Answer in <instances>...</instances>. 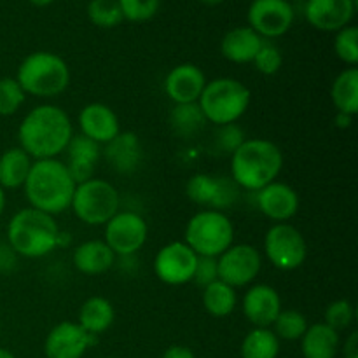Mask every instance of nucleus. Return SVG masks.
<instances>
[{
	"instance_id": "1",
	"label": "nucleus",
	"mask_w": 358,
	"mask_h": 358,
	"mask_svg": "<svg viewBox=\"0 0 358 358\" xmlns=\"http://www.w3.org/2000/svg\"><path fill=\"white\" fill-rule=\"evenodd\" d=\"M72 136L70 117L56 105H38L31 108L17 129L20 147L35 161L55 159L65 152Z\"/></svg>"
},
{
	"instance_id": "2",
	"label": "nucleus",
	"mask_w": 358,
	"mask_h": 358,
	"mask_svg": "<svg viewBox=\"0 0 358 358\" xmlns=\"http://www.w3.org/2000/svg\"><path fill=\"white\" fill-rule=\"evenodd\" d=\"M76 182L70 177L65 163L55 159H38L31 163L24 182V194L31 208L49 215H58L70 208Z\"/></svg>"
},
{
	"instance_id": "3",
	"label": "nucleus",
	"mask_w": 358,
	"mask_h": 358,
	"mask_svg": "<svg viewBox=\"0 0 358 358\" xmlns=\"http://www.w3.org/2000/svg\"><path fill=\"white\" fill-rule=\"evenodd\" d=\"M282 166V150L264 138L245 140L231 156L233 182L247 191H259L275 182Z\"/></svg>"
},
{
	"instance_id": "4",
	"label": "nucleus",
	"mask_w": 358,
	"mask_h": 358,
	"mask_svg": "<svg viewBox=\"0 0 358 358\" xmlns=\"http://www.w3.org/2000/svg\"><path fill=\"white\" fill-rule=\"evenodd\" d=\"M7 243L17 255L28 259L44 257L58 247V224L49 213L35 208H23L9 220Z\"/></svg>"
},
{
	"instance_id": "5",
	"label": "nucleus",
	"mask_w": 358,
	"mask_h": 358,
	"mask_svg": "<svg viewBox=\"0 0 358 358\" xmlns=\"http://www.w3.org/2000/svg\"><path fill=\"white\" fill-rule=\"evenodd\" d=\"M16 80L24 94L49 98L58 96L70 83V69L62 56L48 51L28 55L17 69Z\"/></svg>"
},
{
	"instance_id": "6",
	"label": "nucleus",
	"mask_w": 358,
	"mask_h": 358,
	"mask_svg": "<svg viewBox=\"0 0 358 358\" xmlns=\"http://www.w3.org/2000/svg\"><path fill=\"white\" fill-rule=\"evenodd\" d=\"M206 121L217 126L233 124L250 105V90L231 77H219L205 84L198 100Z\"/></svg>"
},
{
	"instance_id": "7",
	"label": "nucleus",
	"mask_w": 358,
	"mask_h": 358,
	"mask_svg": "<svg viewBox=\"0 0 358 358\" xmlns=\"http://www.w3.org/2000/svg\"><path fill=\"white\" fill-rule=\"evenodd\" d=\"M234 227L226 213L219 210L198 212L185 227V241L198 255L219 257L233 245Z\"/></svg>"
},
{
	"instance_id": "8",
	"label": "nucleus",
	"mask_w": 358,
	"mask_h": 358,
	"mask_svg": "<svg viewBox=\"0 0 358 358\" xmlns=\"http://www.w3.org/2000/svg\"><path fill=\"white\" fill-rule=\"evenodd\" d=\"M119 203L121 198L114 185L101 178H90L76 185L70 208L87 226H101L119 212Z\"/></svg>"
},
{
	"instance_id": "9",
	"label": "nucleus",
	"mask_w": 358,
	"mask_h": 358,
	"mask_svg": "<svg viewBox=\"0 0 358 358\" xmlns=\"http://www.w3.org/2000/svg\"><path fill=\"white\" fill-rule=\"evenodd\" d=\"M264 250L275 268L294 271L306 261L308 245L303 233L285 222L269 227L264 238Z\"/></svg>"
},
{
	"instance_id": "10",
	"label": "nucleus",
	"mask_w": 358,
	"mask_h": 358,
	"mask_svg": "<svg viewBox=\"0 0 358 358\" xmlns=\"http://www.w3.org/2000/svg\"><path fill=\"white\" fill-rule=\"evenodd\" d=\"M149 227L135 212H117L105 224V243L115 255L128 257L145 245Z\"/></svg>"
},
{
	"instance_id": "11",
	"label": "nucleus",
	"mask_w": 358,
	"mask_h": 358,
	"mask_svg": "<svg viewBox=\"0 0 358 358\" xmlns=\"http://www.w3.org/2000/svg\"><path fill=\"white\" fill-rule=\"evenodd\" d=\"M261 254L252 245H231L224 254L217 257V271L220 282L233 289L245 287L254 282L261 273Z\"/></svg>"
},
{
	"instance_id": "12",
	"label": "nucleus",
	"mask_w": 358,
	"mask_h": 358,
	"mask_svg": "<svg viewBox=\"0 0 358 358\" xmlns=\"http://www.w3.org/2000/svg\"><path fill=\"white\" fill-rule=\"evenodd\" d=\"M198 254L184 241L168 243L154 259V273L166 285H184L192 282Z\"/></svg>"
},
{
	"instance_id": "13",
	"label": "nucleus",
	"mask_w": 358,
	"mask_h": 358,
	"mask_svg": "<svg viewBox=\"0 0 358 358\" xmlns=\"http://www.w3.org/2000/svg\"><path fill=\"white\" fill-rule=\"evenodd\" d=\"M250 28L262 38L285 35L294 23V9L289 0H252L248 7Z\"/></svg>"
},
{
	"instance_id": "14",
	"label": "nucleus",
	"mask_w": 358,
	"mask_h": 358,
	"mask_svg": "<svg viewBox=\"0 0 358 358\" xmlns=\"http://www.w3.org/2000/svg\"><path fill=\"white\" fill-rule=\"evenodd\" d=\"M96 343V336L87 334L79 324L62 322L49 331L44 341L45 358H83Z\"/></svg>"
},
{
	"instance_id": "15",
	"label": "nucleus",
	"mask_w": 358,
	"mask_h": 358,
	"mask_svg": "<svg viewBox=\"0 0 358 358\" xmlns=\"http://www.w3.org/2000/svg\"><path fill=\"white\" fill-rule=\"evenodd\" d=\"M185 191L191 201L210 206L208 210L220 212V208H226L234 203L238 196V185L234 184L233 178L198 173L189 178Z\"/></svg>"
},
{
	"instance_id": "16",
	"label": "nucleus",
	"mask_w": 358,
	"mask_h": 358,
	"mask_svg": "<svg viewBox=\"0 0 358 358\" xmlns=\"http://www.w3.org/2000/svg\"><path fill=\"white\" fill-rule=\"evenodd\" d=\"M355 14V0H308L304 16L322 31H339L348 27Z\"/></svg>"
},
{
	"instance_id": "17",
	"label": "nucleus",
	"mask_w": 358,
	"mask_h": 358,
	"mask_svg": "<svg viewBox=\"0 0 358 358\" xmlns=\"http://www.w3.org/2000/svg\"><path fill=\"white\" fill-rule=\"evenodd\" d=\"M208 83L199 66L192 63L177 65L170 70V73L164 79V91L168 98L178 103H196L203 93V87Z\"/></svg>"
},
{
	"instance_id": "18",
	"label": "nucleus",
	"mask_w": 358,
	"mask_h": 358,
	"mask_svg": "<svg viewBox=\"0 0 358 358\" xmlns=\"http://www.w3.org/2000/svg\"><path fill=\"white\" fill-rule=\"evenodd\" d=\"M257 208L268 219L285 222L299 210V196L283 182H271L257 191Z\"/></svg>"
},
{
	"instance_id": "19",
	"label": "nucleus",
	"mask_w": 358,
	"mask_h": 358,
	"mask_svg": "<svg viewBox=\"0 0 358 358\" xmlns=\"http://www.w3.org/2000/svg\"><path fill=\"white\" fill-rule=\"evenodd\" d=\"M282 311V299L271 285H255L245 294L243 313L255 327L269 329Z\"/></svg>"
},
{
	"instance_id": "20",
	"label": "nucleus",
	"mask_w": 358,
	"mask_h": 358,
	"mask_svg": "<svg viewBox=\"0 0 358 358\" xmlns=\"http://www.w3.org/2000/svg\"><path fill=\"white\" fill-rule=\"evenodd\" d=\"M80 135L96 143H108L121 133L115 112L105 103H90L79 114Z\"/></svg>"
},
{
	"instance_id": "21",
	"label": "nucleus",
	"mask_w": 358,
	"mask_h": 358,
	"mask_svg": "<svg viewBox=\"0 0 358 358\" xmlns=\"http://www.w3.org/2000/svg\"><path fill=\"white\" fill-rule=\"evenodd\" d=\"M65 152V166L76 184H83V182L93 178L94 168H96L101 154L100 143L93 142V140L84 135H73L70 138L69 145H66Z\"/></svg>"
},
{
	"instance_id": "22",
	"label": "nucleus",
	"mask_w": 358,
	"mask_h": 358,
	"mask_svg": "<svg viewBox=\"0 0 358 358\" xmlns=\"http://www.w3.org/2000/svg\"><path fill=\"white\" fill-rule=\"evenodd\" d=\"M105 157H107L108 164L117 173L129 175L140 166V161H142V143H140L138 136L135 133L121 131L115 138L105 143Z\"/></svg>"
},
{
	"instance_id": "23",
	"label": "nucleus",
	"mask_w": 358,
	"mask_h": 358,
	"mask_svg": "<svg viewBox=\"0 0 358 358\" xmlns=\"http://www.w3.org/2000/svg\"><path fill=\"white\" fill-rule=\"evenodd\" d=\"M264 38L255 34L250 27H238L227 31L220 42L224 58L233 63H252L261 49Z\"/></svg>"
},
{
	"instance_id": "24",
	"label": "nucleus",
	"mask_w": 358,
	"mask_h": 358,
	"mask_svg": "<svg viewBox=\"0 0 358 358\" xmlns=\"http://www.w3.org/2000/svg\"><path fill=\"white\" fill-rule=\"evenodd\" d=\"M115 254L105 241H84L73 252V266L84 275H101L114 266Z\"/></svg>"
},
{
	"instance_id": "25",
	"label": "nucleus",
	"mask_w": 358,
	"mask_h": 358,
	"mask_svg": "<svg viewBox=\"0 0 358 358\" xmlns=\"http://www.w3.org/2000/svg\"><path fill=\"white\" fill-rule=\"evenodd\" d=\"M339 343V332L325 324H315L301 338V350L304 358H336Z\"/></svg>"
},
{
	"instance_id": "26",
	"label": "nucleus",
	"mask_w": 358,
	"mask_h": 358,
	"mask_svg": "<svg viewBox=\"0 0 358 358\" xmlns=\"http://www.w3.org/2000/svg\"><path fill=\"white\" fill-rule=\"evenodd\" d=\"M31 168V157L21 147L7 149L0 156V187L17 189L23 187Z\"/></svg>"
},
{
	"instance_id": "27",
	"label": "nucleus",
	"mask_w": 358,
	"mask_h": 358,
	"mask_svg": "<svg viewBox=\"0 0 358 358\" xmlns=\"http://www.w3.org/2000/svg\"><path fill=\"white\" fill-rule=\"evenodd\" d=\"M114 318L115 313L110 301H107L105 297L94 296L90 297V299L80 306L79 322H77V324H79L87 334L98 336L101 334V332L107 331V329L114 324Z\"/></svg>"
},
{
	"instance_id": "28",
	"label": "nucleus",
	"mask_w": 358,
	"mask_h": 358,
	"mask_svg": "<svg viewBox=\"0 0 358 358\" xmlns=\"http://www.w3.org/2000/svg\"><path fill=\"white\" fill-rule=\"evenodd\" d=\"M331 96L338 112L355 117L358 112V69L350 66L336 77Z\"/></svg>"
},
{
	"instance_id": "29",
	"label": "nucleus",
	"mask_w": 358,
	"mask_h": 358,
	"mask_svg": "<svg viewBox=\"0 0 358 358\" xmlns=\"http://www.w3.org/2000/svg\"><path fill=\"white\" fill-rule=\"evenodd\" d=\"M280 353V339L271 329L255 327L241 343V358H276Z\"/></svg>"
},
{
	"instance_id": "30",
	"label": "nucleus",
	"mask_w": 358,
	"mask_h": 358,
	"mask_svg": "<svg viewBox=\"0 0 358 358\" xmlns=\"http://www.w3.org/2000/svg\"><path fill=\"white\" fill-rule=\"evenodd\" d=\"M203 306L212 317H227L236 308V292L233 287L217 280L203 289Z\"/></svg>"
},
{
	"instance_id": "31",
	"label": "nucleus",
	"mask_w": 358,
	"mask_h": 358,
	"mask_svg": "<svg viewBox=\"0 0 358 358\" xmlns=\"http://www.w3.org/2000/svg\"><path fill=\"white\" fill-rule=\"evenodd\" d=\"M206 122L198 101L196 103H178L171 108L170 124L180 136H192Z\"/></svg>"
},
{
	"instance_id": "32",
	"label": "nucleus",
	"mask_w": 358,
	"mask_h": 358,
	"mask_svg": "<svg viewBox=\"0 0 358 358\" xmlns=\"http://www.w3.org/2000/svg\"><path fill=\"white\" fill-rule=\"evenodd\" d=\"M275 336L285 341H297L304 336L308 329V320L301 311L282 310L275 320Z\"/></svg>"
},
{
	"instance_id": "33",
	"label": "nucleus",
	"mask_w": 358,
	"mask_h": 358,
	"mask_svg": "<svg viewBox=\"0 0 358 358\" xmlns=\"http://www.w3.org/2000/svg\"><path fill=\"white\" fill-rule=\"evenodd\" d=\"M87 17L100 28H114L124 21L117 0H91L87 3Z\"/></svg>"
},
{
	"instance_id": "34",
	"label": "nucleus",
	"mask_w": 358,
	"mask_h": 358,
	"mask_svg": "<svg viewBox=\"0 0 358 358\" xmlns=\"http://www.w3.org/2000/svg\"><path fill=\"white\" fill-rule=\"evenodd\" d=\"M24 91L13 77H2L0 79V115L9 117L16 114L24 103Z\"/></svg>"
},
{
	"instance_id": "35",
	"label": "nucleus",
	"mask_w": 358,
	"mask_h": 358,
	"mask_svg": "<svg viewBox=\"0 0 358 358\" xmlns=\"http://www.w3.org/2000/svg\"><path fill=\"white\" fill-rule=\"evenodd\" d=\"M334 51L341 62L355 66L358 63V28L345 27L338 31L334 38Z\"/></svg>"
},
{
	"instance_id": "36",
	"label": "nucleus",
	"mask_w": 358,
	"mask_h": 358,
	"mask_svg": "<svg viewBox=\"0 0 358 358\" xmlns=\"http://www.w3.org/2000/svg\"><path fill=\"white\" fill-rule=\"evenodd\" d=\"M122 17L133 23H143L157 14L161 0H117Z\"/></svg>"
},
{
	"instance_id": "37",
	"label": "nucleus",
	"mask_w": 358,
	"mask_h": 358,
	"mask_svg": "<svg viewBox=\"0 0 358 358\" xmlns=\"http://www.w3.org/2000/svg\"><path fill=\"white\" fill-rule=\"evenodd\" d=\"M257 69V72L264 73V76H275L280 69H282L283 56L282 51L278 49V45H275L269 41H262L261 49L255 55L254 62H252Z\"/></svg>"
},
{
	"instance_id": "38",
	"label": "nucleus",
	"mask_w": 358,
	"mask_h": 358,
	"mask_svg": "<svg viewBox=\"0 0 358 358\" xmlns=\"http://www.w3.org/2000/svg\"><path fill=\"white\" fill-rule=\"evenodd\" d=\"M353 317H355V311H353V306L350 301L339 299L334 301L327 306L325 310V325H329L331 329H334L336 332L345 331L352 325Z\"/></svg>"
},
{
	"instance_id": "39",
	"label": "nucleus",
	"mask_w": 358,
	"mask_h": 358,
	"mask_svg": "<svg viewBox=\"0 0 358 358\" xmlns=\"http://www.w3.org/2000/svg\"><path fill=\"white\" fill-rule=\"evenodd\" d=\"M245 133L236 122L233 124H224L219 126L215 133V145L222 150V154H231L233 156L234 150L245 142Z\"/></svg>"
},
{
	"instance_id": "40",
	"label": "nucleus",
	"mask_w": 358,
	"mask_h": 358,
	"mask_svg": "<svg viewBox=\"0 0 358 358\" xmlns=\"http://www.w3.org/2000/svg\"><path fill=\"white\" fill-rule=\"evenodd\" d=\"M219 280V271H217V257H206V255H198V262H196L194 276L192 282L198 283L199 287L205 289L210 283Z\"/></svg>"
},
{
	"instance_id": "41",
	"label": "nucleus",
	"mask_w": 358,
	"mask_h": 358,
	"mask_svg": "<svg viewBox=\"0 0 358 358\" xmlns=\"http://www.w3.org/2000/svg\"><path fill=\"white\" fill-rule=\"evenodd\" d=\"M17 254L9 247V243H0V273H10L16 268Z\"/></svg>"
},
{
	"instance_id": "42",
	"label": "nucleus",
	"mask_w": 358,
	"mask_h": 358,
	"mask_svg": "<svg viewBox=\"0 0 358 358\" xmlns=\"http://www.w3.org/2000/svg\"><path fill=\"white\" fill-rule=\"evenodd\" d=\"M163 358H196V357H194V353L187 348V346L173 345L163 353Z\"/></svg>"
},
{
	"instance_id": "43",
	"label": "nucleus",
	"mask_w": 358,
	"mask_h": 358,
	"mask_svg": "<svg viewBox=\"0 0 358 358\" xmlns=\"http://www.w3.org/2000/svg\"><path fill=\"white\" fill-rule=\"evenodd\" d=\"M343 355L345 358H358V332H352L348 339L345 341V348H343Z\"/></svg>"
},
{
	"instance_id": "44",
	"label": "nucleus",
	"mask_w": 358,
	"mask_h": 358,
	"mask_svg": "<svg viewBox=\"0 0 358 358\" xmlns=\"http://www.w3.org/2000/svg\"><path fill=\"white\" fill-rule=\"evenodd\" d=\"M353 122V115H348V114H341V112H338V115H336V124H338V128L345 129V128H350Z\"/></svg>"
},
{
	"instance_id": "45",
	"label": "nucleus",
	"mask_w": 358,
	"mask_h": 358,
	"mask_svg": "<svg viewBox=\"0 0 358 358\" xmlns=\"http://www.w3.org/2000/svg\"><path fill=\"white\" fill-rule=\"evenodd\" d=\"M28 2L35 7H48V6H51L55 0H28Z\"/></svg>"
},
{
	"instance_id": "46",
	"label": "nucleus",
	"mask_w": 358,
	"mask_h": 358,
	"mask_svg": "<svg viewBox=\"0 0 358 358\" xmlns=\"http://www.w3.org/2000/svg\"><path fill=\"white\" fill-rule=\"evenodd\" d=\"M3 210H6V191L0 187V217H2Z\"/></svg>"
},
{
	"instance_id": "47",
	"label": "nucleus",
	"mask_w": 358,
	"mask_h": 358,
	"mask_svg": "<svg viewBox=\"0 0 358 358\" xmlns=\"http://www.w3.org/2000/svg\"><path fill=\"white\" fill-rule=\"evenodd\" d=\"M0 358H16V357H14V353L9 352V350L0 348Z\"/></svg>"
},
{
	"instance_id": "48",
	"label": "nucleus",
	"mask_w": 358,
	"mask_h": 358,
	"mask_svg": "<svg viewBox=\"0 0 358 358\" xmlns=\"http://www.w3.org/2000/svg\"><path fill=\"white\" fill-rule=\"evenodd\" d=\"M203 3H206V6H219V3H222L224 0H201Z\"/></svg>"
},
{
	"instance_id": "49",
	"label": "nucleus",
	"mask_w": 358,
	"mask_h": 358,
	"mask_svg": "<svg viewBox=\"0 0 358 358\" xmlns=\"http://www.w3.org/2000/svg\"><path fill=\"white\" fill-rule=\"evenodd\" d=\"M112 358H115V357H112Z\"/></svg>"
}]
</instances>
